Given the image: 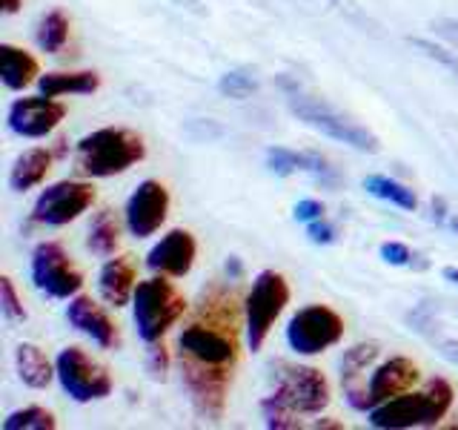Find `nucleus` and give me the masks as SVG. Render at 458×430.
<instances>
[{
  "instance_id": "f257e3e1",
  "label": "nucleus",
  "mask_w": 458,
  "mask_h": 430,
  "mask_svg": "<svg viewBox=\"0 0 458 430\" xmlns=\"http://www.w3.org/2000/svg\"><path fill=\"white\" fill-rule=\"evenodd\" d=\"M143 155H147V143L132 129L104 126L95 129L92 135L81 138L75 167L86 178H112L143 161Z\"/></svg>"
},
{
  "instance_id": "f03ea898",
  "label": "nucleus",
  "mask_w": 458,
  "mask_h": 430,
  "mask_svg": "<svg viewBox=\"0 0 458 430\" xmlns=\"http://www.w3.org/2000/svg\"><path fill=\"white\" fill-rule=\"evenodd\" d=\"M453 405V387L444 379H433L419 393H401L369 410V425L378 430L433 427L447 416Z\"/></svg>"
},
{
  "instance_id": "7ed1b4c3",
  "label": "nucleus",
  "mask_w": 458,
  "mask_h": 430,
  "mask_svg": "<svg viewBox=\"0 0 458 430\" xmlns=\"http://www.w3.org/2000/svg\"><path fill=\"white\" fill-rule=\"evenodd\" d=\"M135 327H138V336L155 344L166 336V330L175 324L183 310H186V301L183 296L172 287V281L166 279H149V281H140L135 287Z\"/></svg>"
},
{
  "instance_id": "20e7f679",
  "label": "nucleus",
  "mask_w": 458,
  "mask_h": 430,
  "mask_svg": "<svg viewBox=\"0 0 458 430\" xmlns=\"http://www.w3.org/2000/svg\"><path fill=\"white\" fill-rule=\"evenodd\" d=\"M286 104H290V112L298 121H304L307 126L318 129V133H324L327 138H335L341 143H347V147H352L358 152H369V155L381 150L378 138L372 135L367 126L344 118L341 112H335L333 107L324 104V100H318V98L301 95L298 90H293Z\"/></svg>"
},
{
  "instance_id": "39448f33",
  "label": "nucleus",
  "mask_w": 458,
  "mask_h": 430,
  "mask_svg": "<svg viewBox=\"0 0 458 430\" xmlns=\"http://www.w3.org/2000/svg\"><path fill=\"white\" fill-rule=\"evenodd\" d=\"M290 301V284L276 270L258 272L252 281V290L243 301V315H247V344L250 350H261L267 333L276 324Z\"/></svg>"
},
{
  "instance_id": "423d86ee",
  "label": "nucleus",
  "mask_w": 458,
  "mask_h": 430,
  "mask_svg": "<svg viewBox=\"0 0 458 430\" xmlns=\"http://www.w3.org/2000/svg\"><path fill=\"white\" fill-rule=\"evenodd\" d=\"M272 382L276 393L284 399L295 413H321L329 405V382L321 370L304 367V365H272Z\"/></svg>"
},
{
  "instance_id": "0eeeda50",
  "label": "nucleus",
  "mask_w": 458,
  "mask_h": 430,
  "mask_svg": "<svg viewBox=\"0 0 458 430\" xmlns=\"http://www.w3.org/2000/svg\"><path fill=\"white\" fill-rule=\"evenodd\" d=\"M344 339V319L324 305H310L298 310L286 324V341L301 356H318Z\"/></svg>"
},
{
  "instance_id": "6e6552de",
  "label": "nucleus",
  "mask_w": 458,
  "mask_h": 430,
  "mask_svg": "<svg viewBox=\"0 0 458 430\" xmlns=\"http://www.w3.org/2000/svg\"><path fill=\"white\" fill-rule=\"evenodd\" d=\"M229 376L233 370L200 365L195 358L181 356V382L190 393L195 413L207 422H221L229 393Z\"/></svg>"
},
{
  "instance_id": "1a4fd4ad",
  "label": "nucleus",
  "mask_w": 458,
  "mask_h": 430,
  "mask_svg": "<svg viewBox=\"0 0 458 430\" xmlns=\"http://www.w3.org/2000/svg\"><path fill=\"white\" fill-rule=\"evenodd\" d=\"M57 382L75 401H95L112 393V376L104 365L86 356L81 348H66L57 356Z\"/></svg>"
},
{
  "instance_id": "9d476101",
  "label": "nucleus",
  "mask_w": 458,
  "mask_h": 430,
  "mask_svg": "<svg viewBox=\"0 0 458 430\" xmlns=\"http://www.w3.org/2000/svg\"><path fill=\"white\" fill-rule=\"evenodd\" d=\"M32 281L49 298H72L81 293L83 276L69 262L66 250L55 241H43L32 253Z\"/></svg>"
},
{
  "instance_id": "9b49d317",
  "label": "nucleus",
  "mask_w": 458,
  "mask_h": 430,
  "mask_svg": "<svg viewBox=\"0 0 458 430\" xmlns=\"http://www.w3.org/2000/svg\"><path fill=\"white\" fill-rule=\"evenodd\" d=\"M95 201V186L86 181H57L47 186L32 210V221L35 224H49V227H61L75 221L81 212H86Z\"/></svg>"
},
{
  "instance_id": "f8f14e48",
  "label": "nucleus",
  "mask_w": 458,
  "mask_h": 430,
  "mask_svg": "<svg viewBox=\"0 0 458 430\" xmlns=\"http://www.w3.org/2000/svg\"><path fill=\"white\" fill-rule=\"evenodd\" d=\"M178 348H181V356H186V358H195L200 365L224 367V370H233L235 358H238V344H235L233 330L215 327L209 322L207 324L195 322L186 327L178 339Z\"/></svg>"
},
{
  "instance_id": "ddd939ff",
  "label": "nucleus",
  "mask_w": 458,
  "mask_h": 430,
  "mask_svg": "<svg viewBox=\"0 0 458 430\" xmlns=\"http://www.w3.org/2000/svg\"><path fill=\"white\" fill-rule=\"evenodd\" d=\"M169 215V193L161 181H140L126 204V227L135 238H147Z\"/></svg>"
},
{
  "instance_id": "4468645a",
  "label": "nucleus",
  "mask_w": 458,
  "mask_h": 430,
  "mask_svg": "<svg viewBox=\"0 0 458 430\" xmlns=\"http://www.w3.org/2000/svg\"><path fill=\"white\" fill-rule=\"evenodd\" d=\"M66 107L52 100L49 95L18 98L9 107V129L21 138H43L64 121Z\"/></svg>"
},
{
  "instance_id": "2eb2a0df",
  "label": "nucleus",
  "mask_w": 458,
  "mask_h": 430,
  "mask_svg": "<svg viewBox=\"0 0 458 430\" xmlns=\"http://www.w3.org/2000/svg\"><path fill=\"white\" fill-rule=\"evenodd\" d=\"M419 382V367H415L410 358L404 356H395L390 362H384L369 379V391L361 401V410H372L390 401L401 393H407L410 387Z\"/></svg>"
},
{
  "instance_id": "dca6fc26",
  "label": "nucleus",
  "mask_w": 458,
  "mask_h": 430,
  "mask_svg": "<svg viewBox=\"0 0 458 430\" xmlns=\"http://www.w3.org/2000/svg\"><path fill=\"white\" fill-rule=\"evenodd\" d=\"M195 253L198 247L190 229H172L149 250L147 264L155 272H164V276H186L195 264Z\"/></svg>"
},
{
  "instance_id": "f3484780",
  "label": "nucleus",
  "mask_w": 458,
  "mask_h": 430,
  "mask_svg": "<svg viewBox=\"0 0 458 430\" xmlns=\"http://www.w3.org/2000/svg\"><path fill=\"white\" fill-rule=\"evenodd\" d=\"M66 319L69 324L81 330L83 336H89L95 344H100L104 350H112V348H118V330H114V324L109 322V315L100 310L92 298H86V296H75L69 301V307H66Z\"/></svg>"
},
{
  "instance_id": "a211bd4d",
  "label": "nucleus",
  "mask_w": 458,
  "mask_h": 430,
  "mask_svg": "<svg viewBox=\"0 0 458 430\" xmlns=\"http://www.w3.org/2000/svg\"><path fill=\"white\" fill-rule=\"evenodd\" d=\"M267 167L276 176H293V172H310L315 181H321L324 186H338L335 169L327 164V158L318 152H293L284 147H269L267 150Z\"/></svg>"
},
{
  "instance_id": "6ab92c4d",
  "label": "nucleus",
  "mask_w": 458,
  "mask_h": 430,
  "mask_svg": "<svg viewBox=\"0 0 458 430\" xmlns=\"http://www.w3.org/2000/svg\"><path fill=\"white\" fill-rule=\"evenodd\" d=\"M100 296H104L112 307H123L129 298L135 296V264L132 258H112L100 270Z\"/></svg>"
},
{
  "instance_id": "aec40b11",
  "label": "nucleus",
  "mask_w": 458,
  "mask_h": 430,
  "mask_svg": "<svg viewBox=\"0 0 458 430\" xmlns=\"http://www.w3.org/2000/svg\"><path fill=\"white\" fill-rule=\"evenodd\" d=\"M14 365H18V376L26 387H35V391H43L49 387V382L57 376V367H52V362L47 358L40 348L35 344H21L14 350Z\"/></svg>"
},
{
  "instance_id": "412c9836",
  "label": "nucleus",
  "mask_w": 458,
  "mask_h": 430,
  "mask_svg": "<svg viewBox=\"0 0 458 430\" xmlns=\"http://www.w3.org/2000/svg\"><path fill=\"white\" fill-rule=\"evenodd\" d=\"M40 95H92L100 86V75L98 72H47V75L38 78Z\"/></svg>"
},
{
  "instance_id": "4be33fe9",
  "label": "nucleus",
  "mask_w": 458,
  "mask_h": 430,
  "mask_svg": "<svg viewBox=\"0 0 458 430\" xmlns=\"http://www.w3.org/2000/svg\"><path fill=\"white\" fill-rule=\"evenodd\" d=\"M38 75V61L29 52L12 47V43H0V78L9 90H23L35 81Z\"/></svg>"
},
{
  "instance_id": "5701e85b",
  "label": "nucleus",
  "mask_w": 458,
  "mask_h": 430,
  "mask_svg": "<svg viewBox=\"0 0 458 430\" xmlns=\"http://www.w3.org/2000/svg\"><path fill=\"white\" fill-rule=\"evenodd\" d=\"M49 169H52V155L47 150H26L23 155H18V161H14L9 172V186L14 193H26L47 178Z\"/></svg>"
},
{
  "instance_id": "b1692460",
  "label": "nucleus",
  "mask_w": 458,
  "mask_h": 430,
  "mask_svg": "<svg viewBox=\"0 0 458 430\" xmlns=\"http://www.w3.org/2000/svg\"><path fill=\"white\" fill-rule=\"evenodd\" d=\"M35 40H38V47L43 52H49V55L61 52L66 47V40H69V18H66L61 9L47 12L40 18V23H38Z\"/></svg>"
},
{
  "instance_id": "393cba45",
  "label": "nucleus",
  "mask_w": 458,
  "mask_h": 430,
  "mask_svg": "<svg viewBox=\"0 0 458 430\" xmlns=\"http://www.w3.org/2000/svg\"><path fill=\"white\" fill-rule=\"evenodd\" d=\"M118 238H121V224L118 219L112 215V210L98 212L92 224H89V250L98 255H112L114 247H118Z\"/></svg>"
},
{
  "instance_id": "a878e982",
  "label": "nucleus",
  "mask_w": 458,
  "mask_h": 430,
  "mask_svg": "<svg viewBox=\"0 0 458 430\" xmlns=\"http://www.w3.org/2000/svg\"><path fill=\"white\" fill-rule=\"evenodd\" d=\"M364 190L369 195L381 198V201H390V204H395L401 210H415V207H419V198H415V193L410 190V186L398 184V181L386 178V176H367L364 178Z\"/></svg>"
},
{
  "instance_id": "bb28decb",
  "label": "nucleus",
  "mask_w": 458,
  "mask_h": 430,
  "mask_svg": "<svg viewBox=\"0 0 458 430\" xmlns=\"http://www.w3.org/2000/svg\"><path fill=\"white\" fill-rule=\"evenodd\" d=\"M376 356H378V344L376 341L355 344V348L344 350V356H341V382H344V387L355 384V379L367 370V365L376 362Z\"/></svg>"
},
{
  "instance_id": "cd10ccee",
  "label": "nucleus",
  "mask_w": 458,
  "mask_h": 430,
  "mask_svg": "<svg viewBox=\"0 0 458 430\" xmlns=\"http://www.w3.org/2000/svg\"><path fill=\"white\" fill-rule=\"evenodd\" d=\"M261 413H264V419H267V427L269 430H295L301 427L298 422V413L286 405L284 399H278L276 393H269L264 401H261Z\"/></svg>"
},
{
  "instance_id": "c85d7f7f",
  "label": "nucleus",
  "mask_w": 458,
  "mask_h": 430,
  "mask_svg": "<svg viewBox=\"0 0 458 430\" xmlns=\"http://www.w3.org/2000/svg\"><path fill=\"white\" fill-rule=\"evenodd\" d=\"M55 430L57 422L49 410L43 408H23V410H14L4 419V430Z\"/></svg>"
},
{
  "instance_id": "c756f323",
  "label": "nucleus",
  "mask_w": 458,
  "mask_h": 430,
  "mask_svg": "<svg viewBox=\"0 0 458 430\" xmlns=\"http://www.w3.org/2000/svg\"><path fill=\"white\" fill-rule=\"evenodd\" d=\"M218 90L226 98L243 100V98H250L258 90V78L252 75V72H247V69H233V72H224V75H221Z\"/></svg>"
},
{
  "instance_id": "7c9ffc66",
  "label": "nucleus",
  "mask_w": 458,
  "mask_h": 430,
  "mask_svg": "<svg viewBox=\"0 0 458 430\" xmlns=\"http://www.w3.org/2000/svg\"><path fill=\"white\" fill-rule=\"evenodd\" d=\"M410 43L419 52H424L429 61H436V64H441L444 69H450L453 75L458 78V55H453V52H447V49H441V47H436V43H429V40H424V38H410Z\"/></svg>"
},
{
  "instance_id": "2f4dec72",
  "label": "nucleus",
  "mask_w": 458,
  "mask_h": 430,
  "mask_svg": "<svg viewBox=\"0 0 458 430\" xmlns=\"http://www.w3.org/2000/svg\"><path fill=\"white\" fill-rule=\"evenodd\" d=\"M0 310H4L6 319H26V310L21 305L18 293H14V284L12 279H0Z\"/></svg>"
},
{
  "instance_id": "473e14b6",
  "label": "nucleus",
  "mask_w": 458,
  "mask_h": 430,
  "mask_svg": "<svg viewBox=\"0 0 458 430\" xmlns=\"http://www.w3.org/2000/svg\"><path fill=\"white\" fill-rule=\"evenodd\" d=\"M381 258L386 264H393V267H407L412 264V253L407 244H401V241H386L381 244Z\"/></svg>"
},
{
  "instance_id": "72a5a7b5",
  "label": "nucleus",
  "mask_w": 458,
  "mask_h": 430,
  "mask_svg": "<svg viewBox=\"0 0 458 430\" xmlns=\"http://www.w3.org/2000/svg\"><path fill=\"white\" fill-rule=\"evenodd\" d=\"M186 135H190L192 141L204 143V141H215L224 135V126H218L215 121H190L186 124Z\"/></svg>"
},
{
  "instance_id": "f704fd0d",
  "label": "nucleus",
  "mask_w": 458,
  "mask_h": 430,
  "mask_svg": "<svg viewBox=\"0 0 458 430\" xmlns=\"http://www.w3.org/2000/svg\"><path fill=\"white\" fill-rule=\"evenodd\" d=\"M295 221H318V219H324V204L321 201H315V198H304V201H298L295 204Z\"/></svg>"
},
{
  "instance_id": "c9c22d12",
  "label": "nucleus",
  "mask_w": 458,
  "mask_h": 430,
  "mask_svg": "<svg viewBox=\"0 0 458 430\" xmlns=\"http://www.w3.org/2000/svg\"><path fill=\"white\" fill-rule=\"evenodd\" d=\"M147 367H149V373L155 379H164L166 376V370H169V353H166V348L161 344L157 348V341L149 348V362H147Z\"/></svg>"
},
{
  "instance_id": "e433bc0d",
  "label": "nucleus",
  "mask_w": 458,
  "mask_h": 430,
  "mask_svg": "<svg viewBox=\"0 0 458 430\" xmlns=\"http://www.w3.org/2000/svg\"><path fill=\"white\" fill-rule=\"evenodd\" d=\"M307 236H310L312 244H333L338 233H335V227H333V224H327L324 219H318V221H310Z\"/></svg>"
},
{
  "instance_id": "4c0bfd02",
  "label": "nucleus",
  "mask_w": 458,
  "mask_h": 430,
  "mask_svg": "<svg viewBox=\"0 0 458 430\" xmlns=\"http://www.w3.org/2000/svg\"><path fill=\"white\" fill-rule=\"evenodd\" d=\"M433 29H436V35H441L444 40H450L453 47H458V21L441 18V21H433Z\"/></svg>"
},
{
  "instance_id": "58836bf2",
  "label": "nucleus",
  "mask_w": 458,
  "mask_h": 430,
  "mask_svg": "<svg viewBox=\"0 0 458 430\" xmlns=\"http://www.w3.org/2000/svg\"><path fill=\"white\" fill-rule=\"evenodd\" d=\"M438 353L447 358V362L458 365V339H444V341H438Z\"/></svg>"
},
{
  "instance_id": "ea45409f",
  "label": "nucleus",
  "mask_w": 458,
  "mask_h": 430,
  "mask_svg": "<svg viewBox=\"0 0 458 430\" xmlns=\"http://www.w3.org/2000/svg\"><path fill=\"white\" fill-rule=\"evenodd\" d=\"M433 219L438 224L447 221V207H444V198H433Z\"/></svg>"
},
{
  "instance_id": "a19ab883",
  "label": "nucleus",
  "mask_w": 458,
  "mask_h": 430,
  "mask_svg": "<svg viewBox=\"0 0 458 430\" xmlns=\"http://www.w3.org/2000/svg\"><path fill=\"white\" fill-rule=\"evenodd\" d=\"M23 6V0H0V9H4V14H14Z\"/></svg>"
},
{
  "instance_id": "79ce46f5",
  "label": "nucleus",
  "mask_w": 458,
  "mask_h": 430,
  "mask_svg": "<svg viewBox=\"0 0 458 430\" xmlns=\"http://www.w3.org/2000/svg\"><path fill=\"white\" fill-rule=\"evenodd\" d=\"M226 272H229L233 279L241 276V262H238V258H229V262H226Z\"/></svg>"
},
{
  "instance_id": "37998d69",
  "label": "nucleus",
  "mask_w": 458,
  "mask_h": 430,
  "mask_svg": "<svg viewBox=\"0 0 458 430\" xmlns=\"http://www.w3.org/2000/svg\"><path fill=\"white\" fill-rule=\"evenodd\" d=\"M441 276L447 279V281H453V284H458V267H444Z\"/></svg>"
},
{
  "instance_id": "c03bdc74",
  "label": "nucleus",
  "mask_w": 458,
  "mask_h": 430,
  "mask_svg": "<svg viewBox=\"0 0 458 430\" xmlns=\"http://www.w3.org/2000/svg\"><path fill=\"white\" fill-rule=\"evenodd\" d=\"M315 427H341V422H315Z\"/></svg>"
},
{
  "instance_id": "a18cd8bd",
  "label": "nucleus",
  "mask_w": 458,
  "mask_h": 430,
  "mask_svg": "<svg viewBox=\"0 0 458 430\" xmlns=\"http://www.w3.org/2000/svg\"><path fill=\"white\" fill-rule=\"evenodd\" d=\"M450 227H453L455 233H458V215H453V219H450Z\"/></svg>"
}]
</instances>
